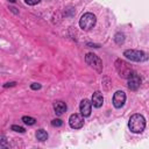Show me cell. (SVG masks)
<instances>
[{
  "label": "cell",
  "mask_w": 149,
  "mask_h": 149,
  "mask_svg": "<svg viewBox=\"0 0 149 149\" xmlns=\"http://www.w3.org/2000/svg\"><path fill=\"white\" fill-rule=\"evenodd\" d=\"M128 127L130 129V132L135 133V134H139V133H142L146 128V119L142 114H133L130 118H129V121H128Z\"/></svg>",
  "instance_id": "6da1fadb"
},
{
  "label": "cell",
  "mask_w": 149,
  "mask_h": 149,
  "mask_svg": "<svg viewBox=\"0 0 149 149\" xmlns=\"http://www.w3.org/2000/svg\"><path fill=\"white\" fill-rule=\"evenodd\" d=\"M114 66H115V70H116V72L119 73V76H120L121 78H125V79H127V78L134 72V70H133V68L130 66V64L127 63L126 61L121 59V58H118V59L114 62Z\"/></svg>",
  "instance_id": "7a4b0ae2"
},
{
  "label": "cell",
  "mask_w": 149,
  "mask_h": 149,
  "mask_svg": "<svg viewBox=\"0 0 149 149\" xmlns=\"http://www.w3.org/2000/svg\"><path fill=\"white\" fill-rule=\"evenodd\" d=\"M123 56L127 59H130L133 62H146L148 61V54L141 50H134V49H128L123 51Z\"/></svg>",
  "instance_id": "3957f363"
},
{
  "label": "cell",
  "mask_w": 149,
  "mask_h": 149,
  "mask_svg": "<svg viewBox=\"0 0 149 149\" xmlns=\"http://www.w3.org/2000/svg\"><path fill=\"white\" fill-rule=\"evenodd\" d=\"M97 19L95 15L92 13H85L81 15L80 20H79V26L83 30H90L95 26Z\"/></svg>",
  "instance_id": "277c9868"
},
{
  "label": "cell",
  "mask_w": 149,
  "mask_h": 149,
  "mask_svg": "<svg viewBox=\"0 0 149 149\" xmlns=\"http://www.w3.org/2000/svg\"><path fill=\"white\" fill-rule=\"evenodd\" d=\"M85 62L87 65H90L92 69H94L97 72H102V61L93 52H88L85 56Z\"/></svg>",
  "instance_id": "5b68a950"
},
{
  "label": "cell",
  "mask_w": 149,
  "mask_h": 149,
  "mask_svg": "<svg viewBox=\"0 0 149 149\" xmlns=\"http://www.w3.org/2000/svg\"><path fill=\"white\" fill-rule=\"evenodd\" d=\"M69 125L71 128L73 129H79L84 126V116L80 115V114H71L70 118H69Z\"/></svg>",
  "instance_id": "8992f818"
},
{
  "label": "cell",
  "mask_w": 149,
  "mask_h": 149,
  "mask_svg": "<svg viewBox=\"0 0 149 149\" xmlns=\"http://www.w3.org/2000/svg\"><path fill=\"white\" fill-rule=\"evenodd\" d=\"M127 79H128V87L132 91H136L140 87V85H141V78H140V76L135 71Z\"/></svg>",
  "instance_id": "52a82bcc"
},
{
  "label": "cell",
  "mask_w": 149,
  "mask_h": 149,
  "mask_svg": "<svg viewBox=\"0 0 149 149\" xmlns=\"http://www.w3.org/2000/svg\"><path fill=\"white\" fill-rule=\"evenodd\" d=\"M126 101V93L123 91H116L113 95V105L115 108H121Z\"/></svg>",
  "instance_id": "ba28073f"
},
{
  "label": "cell",
  "mask_w": 149,
  "mask_h": 149,
  "mask_svg": "<svg viewBox=\"0 0 149 149\" xmlns=\"http://www.w3.org/2000/svg\"><path fill=\"white\" fill-rule=\"evenodd\" d=\"M79 108H80V113H81L83 116H90L91 115V109H92V104L88 99H83L80 101Z\"/></svg>",
  "instance_id": "9c48e42d"
},
{
  "label": "cell",
  "mask_w": 149,
  "mask_h": 149,
  "mask_svg": "<svg viewBox=\"0 0 149 149\" xmlns=\"http://www.w3.org/2000/svg\"><path fill=\"white\" fill-rule=\"evenodd\" d=\"M91 104H92L94 107H97V108H99V107H101V106H102V104H104V97H102L101 92L95 91V92L93 93V95H92V100H91Z\"/></svg>",
  "instance_id": "30bf717a"
},
{
  "label": "cell",
  "mask_w": 149,
  "mask_h": 149,
  "mask_svg": "<svg viewBox=\"0 0 149 149\" xmlns=\"http://www.w3.org/2000/svg\"><path fill=\"white\" fill-rule=\"evenodd\" d=\"M66 104L64 102V101H61V100H58V101H55L54 102V111H55V113L57 114V115H62V114H64V112H66Z\"/></svg>",
  "instance_id": "8fae6325"
},
{
  "label": "cell",
  "mask_w": 149,
  "mask_h": 149,
  "mask_svg": "<svg viewBox=\"0 0 149 149\" xmlns=\"http://www.w3.org/2000/svg\"><path fill=\"white\" fill-rule=\"evenodd\" d=\"M36 139L41 142H44L48 140V133L44 129H37L36 130Z\"/></svg>",
  "instance_id": "7c38bea8"
},
{
  "label": "cell",
  "mask_w": 149,
  "mask_h": 149,
  "mask_svg": "<svg viewBox=\"0 0 149 149\" xmlns=\"http://www.w3.org/2000/svg\"><path fill=\"white\" fill-rule=\"evenodd\" d=\"M114 42H115L118 45L123 44V42H125V35H123L122 33H116V34L114 35Z\"/></svg>",
  "instance_id": "4fadbf2b"
},
{
  "label": "cell",
  "mask_w": 149,
  "mask_h": 149,
  "mask_svg": "<svg viewBox=\"0 0 149 149\" xmlns=\"http://www.w3.org/2000/svg\"><path fill=\"white\" fill-rule=\"evenodd\" d=\"M26 125H28V126H33L35 122H36V119L35 118H31V116H22V119H21Z\"/></svg>",
  "instance_id": "5bb4252c"
},
{
  "label": "cell",
  "mask_w": 149,
  "mask_h": 149,
  "mask_svg": "<svg viewBox=\"0 0 149 149\" xmlns=\"http://www.w3.org/2000/svg\"><path fill=\"white\" fill-rule=\"evenodd\" d=\"M10 129L14 130V132H16V133H24V132H26V129H24L23 127H21V126H16V125H13V126L10 127Z\"/></svg>",
  "instance_id": "9a60e30c"
},
{
  "label": "cell",
  "mask_w": 149,
  "mask_h": 149,
  "mask_svg": "<svg viewBox=\"0 0 149 149\" xmlns=\"http://www.w3.org/2000/svg\"><path fill=\"white\" fill-rule=\"evenodd\" d=\"M51 125H52L54 127H61V126L63 125V121H62L61 119H54V120L51 121Z\"/></svg>",
  "instance_id": "2e32d148"
},
{
  "label": "cell",
  "mask_w": 149,
  "mask_h": 149,
  "mask_svg": "<svg viewBox=\"0 0 149 149\" xmlns=\"http://www.w3.org/2000/svg\"><path fill=\"white\" fill-rule=\"evenodd\" d=\"M8 146V142L5 136H0V148H6Z\"/></svg>",
  "instance_id": "e0dca14e"
},
{
  "label": "cell",
  "mask_w": 149,
  "mask_h": 149,
  "mask_svg": "<svg viewBox=\"0 0 149 149\" xmlns=\"http://www.w3.org/2000/svg\"><path fill=\"white\" fill-rule=\"evenodd\" d=\"M40 1H41V0H24V2H26L27 5H29V6H35V5H37Z\"/></svg>",
  "instance_id": "ac0fdd59"
},
{
  "label": "cell",
  "mask_w": 149,
  "mask_h": 149,
  "mask_svg": "<svg viewBox=\"0 0 149 149\" xmlns=\"http://www.w3.org/2000/svg\"><path fill=\"white\" fill-rule=\"evenodd\" d=\"M42 86H41V84H38V83H33L31 85H30V88L31 90H40Z\"/></svg>",
  "instance_id": "d6986e66"
},
{
  "label": "cell",
  "mask_w": 149,
  "mask_h": 149,
  "mask_svg": "<svg viewBox=\"0 0 149 149\" xmlns=\"http://www.w3.org/2000/svg\"><path fill=\"white\" fill-rule=\"evenodd\" d=\"M16 85V81H10V83H6V84H3L2 86L5 87V88H7V87H13V86H15Z\"/></svg>",
  "instance_id": "ffe728a7"
},
{
  "label": "cell",
  "mask_w": 149,
  "mask_h": 149,
  "mask_svg": "<svg viewBox=\"0 0 149 149\" xmlns=\"http://www.w3.org/2000/svg\"><path fill=\"white\" fill-rule=\"evenodd\" d=\"M8 1H9V2H15L16 0H8Z\"/></svg>",
  "instance_id": "44dd1931"
}]
</instances>
